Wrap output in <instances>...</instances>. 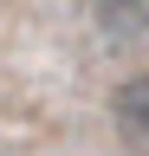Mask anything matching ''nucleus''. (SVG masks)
Here are the masks:
<instances>
[{"instance_id":"1","label":"nucleus","mask_w":149,"mask_h":156,"mask_svg":"<svg viewBox=\"0 0 149 156\" xmlns=\"http://www.w3.org/2000/svg\"><path fill=\"white\" fill-rule=\"evenodd\" d=\"M110 117H117V136H123V143L136 150V156H149V72H136V78L117 85Z\"/></svg>"},{"instance_id":"2","label":"nucleus","mask_w":149,"mask_h":156,"mask_svg":"<svg viewBox=\"0 0 149 156\" xmlns=\"http://www.w3.org/2000/svg\"><path fill=\"white\" fill-rule=\"evenodd\" d=\"M0 156H7V150H0Z\"/></svg>"}]
</instances>
